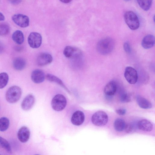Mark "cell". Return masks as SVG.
<instances>
[{"label":"cell","instance_id":"23","mask_svg":"<svg viewBox=\"0 0 155 155\" xmlns=\"http://www.w3.org/2000/svg\"><path fill=\"white\" fill-rule=\"evenodd\" d=\"M76 49L73 47L67 46L64 49L63 54L67 58H71L75 54Z\"/></svg>","mask_w":155,"mask_h":155},{"label":"cell","instance_id":"36","mask_svg":"<svg viewBox=\"0 0 155 155\" xmlns=\"http://www.w3.org/2000/svg\"><path fill=\"white\" fill-rule=\"evenodd\" d=\"M125 1L128 2L130 1L131 0H124Z\"/></svg>","mask_w":155,"mask_h":155},{"label":"cell","instance_id":"9","mask_svg":"<svg viewBox=\"0 0 155 155\" xmlns=\"http://www.w3.org/2000/svg\"><path fill=\"white\" fill-rule=\"evenodd\" d=\"M53 58L50 54L46 53L40 54L37 59V63L39 66H44L51 63L52 61Z\"/></svg>","mask_w":155,"mask_h":155},{"label":"cell","instance_id":"22","mask_svg":"<svg viewBox=\"0 0 155 155\" xmlns=\"http://www.w3.org/2000/svg\"><path fill=\"white\" fill-rule=\"evenodd\" d=\"M137 2L139 5L142 9L147 11L151 6L152 0H137Z\"/></svg>","mask_w":155,"mask_h":155},{"label":"cell","instance_id":"37","mask_svg":"<svg viewBox=\"0 0 155 155\" xmlns=\"http://www.w3.org/2000/svg\"></svg>","mask_w":155,"mask_h":155},{"label":"cell","instance_id":"19","mask_svg":"<svg viewBox=\"0 0 155 155\" xmlns=\"http://www.w3.org/2000/svg\"><path fill=\"white\" fill-rule=\"evenodd\" d=\"M12 38L13 40L18 45L22 44L24 41V36L22 32L20 30L15 31L12 34Z\"/></svg>","mask_w":155,"mask_h":155},{"label":"cell","instance_id":"30","mask_svg":"<svg viewBox=\"0 0 155 155\" xmlns=\"http://www.w3.org/2000/svg\"><path fill=\"white\" fill-rule=\"evenodd\" d=\"M134 126L131 124H126L124 130L127 133H129L132 131Z\"/></svg>","mask_w":155,"mask_h":155},{"label":"cell","instance_id":"2","mask_svg":"<svg viewBox=\"0 0 155 155\" xmlns=\"http://www.w3.org/2000/svg\"><path fill=\"white\" fill-rule=\"evenodd\" d=\"M21 94V90L19 87L17 86H12L8 89L6 92V100L10 103H16L20 98Z\"/></svg>","mask_w":155,"mask_h":155},{"label":"cell","instance_id":"29","mask_svg":"<svg viewBox=\"0 0 155 155\" xmlns=\"http://www.w3.org/2000/svg\"><path fill=\"white\" fill-rule=\"evenodd\" d=\"M124 49L125 51L127 53L131 52V48L128 42H125L123 45Z\"/></svg>","mask_w":155,"mask_h":155},{"label":"cell","instance_id":"15","mask_svg":"<svg viewBox=\"0 0 155 155\" xmlns=\"http://www.w3.org/2000/svg\"><path fill=\"white\" fill-rule=\"evenodd\" d=\"M137 125L139 129L145 131H150L153 128V125L152 123L146 119L140 120Z\"/></svg>","mask_w":155,"mask_h":155},{"label":"cell","instance_id":"32","mask_svg":"<svg viewBox=\"0 0 155 155\" xmlns=\"http://www.w3.org/2000/svg\"><path fill=\"white\" fill-rule=\"evenodd\" d=\"M8 1L12 3L14 5L18 4L20 3L22 0H8Z\"/></svg>","mask_w":155,"mask_h":155},{"label":"cell","instance_id":"21","mask_svg":"<svg viewBox=\"0 0 155 155\" xmlns=\"http://www.w3.org/2000/svg\"><path fill=\"white\" fill-rule=\"evenodd\" d=\"M124 120L121 118H117L114 121V125L115 129L117 131L120 132L124 130L126 126Z\"/></svg>","mask_w":155,"mask_h":155},{"label":"cell","instance_id":"6","mask_svg":"<svg viewBox=\"0 0 155 155\" xmlns=\"http://www.w3.org/2000/svg\"><path fill=\"white\" fill-rule=\"evenodd\" d=\"M28 43L30 46L33 48H39L42 43L41 35L37 32H32L30 33L28 39Z\"/></svg>","mask_w":155,"mask_h":155},{"label":"cell","instance_id":"10","mask_svg":"<svg viewBox=\"0 0 155 155\" xmlns=\"http://www.w3.org/2000/svg\"><path fill=\"white\" fill-rule=\"evenodd\" d=\"M45 77L44 72L40 69H36L34 70L31 75L32 81L36 84H39L43 82Z\"/></svg>","mask_w":155,"mask_h":155},{"label":"cell","instance_id":"7","mask_svg":"<svg viewBox=\"0 0 155 155\" xmlns=\"http://www.w3.org/2000/svg\"><path fill=\"white\" fill-rule=\"evenodd\" d=\"M124 76L127 82L131 84H134L137 81V72L134 68L128 66L126 68Z\"/></svg>","mask_w":155,"mask_h":155},{"label":"cell","instance_id":"18","mask_svg":"<svg viewBox=\"0 0 155 155\" xmlns=\"http://www.w3.org/2000/svg\"><path fill=\"white\" fill-rule=\"evenodd\" d=\"M137 103L141 108L144 109H148L152 107L151 103L147 100L140 96L136 98Z\"/></svg>","mask_w":155,"mask_h":155},{"label":"cell","instance_id":"11","mask_svg":"<svg viewBox=\"0 0 155 155\" xmlns=\"http://www.w3.org/2000/svg\"><path fill=\"white\" fill-rule=\"evenodd\" d=\"M35 102L34 96L31 94L27 95L23 99L21 103V107L25 110H28L33 107Z\"/></svg>","mask_w":155,"mask_h":155},{"label":"cell","instance_id":"31","mask_svg":"<svg viewBox=\"0 0 155 155\" xmlns=\"http://www.w3.org/2000/svg\"><path fill=\"white\" fill-rule=\"evenodd\" d=\"M116 113L119 115H124L126 113V110L124 109H120L117 110Z\"/></svg>","mask_w":155,"mask_h":155},{"label":"cell","instance_id":"27","mask_svg":"<svg viewBox=\"0 0 155 155\" xmlns=\"http://www.w3.org/2000/svg\"><path fill=\"white\" fill-rule=\"evenodd\" d=\"M10 31L9 26L7 24L0 23V35L3 36L8 34Z\"/></svg>","mask_w":155,"mask_h":155},{"label":"cell","instance_id":"13","mask_svg":"<svg viewBox=\"0 0 155 155\" xmlns=\"http://www.w3.org/2000/svg\"><path fill=\"white\" fill-rule=\"evenodd\" d=\"M84 120V115L81 111L77 110L73 114L71 119V122L74 125L79 126L81 124Z\"/></svg>","mask_w":155,"mask_h":155},{"label":"cell","instance_id":"16","mask_svg":"<svg viewBox=\"0 0 155 155\" xmlns=\"http://www.w3.org/2000/svg\"><path fill=\"white\" fill-rule=\"evenodd\" d=\"M117 88V84L115 82L110 81L105 86L104 89V92L107 96L113 95L116 92Z\"/></svg>","mask_w":155,"mask_h":155},{"label":"cell","instance_id":"8","mask_svg":"<svg viewBox=\"0 0 155 155\" xmlns=\"http://www.w3.org/2000/svg\"><path fill=\"white\" fill-rule=\"evenodd\" d=\"M12 19L15 24L21 28H26L29 25V18L25 15L15 14L12 16Z\"/></svg>","mask_w":155,"mask_h":155},{"label":"cell","instance_id":"24","mask_svg":"<svg viewBox=\"0 0 155 155\" xmlns=\"http://www.w3.org/2000/svg\"><path fill=\"white\" fill-rule=\"evenodd\" d=\"M8 76L5 72L0 73V89L4 88L7 84L8 81Z\"/></svg>","mask_w":155,"mask_h":155},{"label":"cell","instance_id":"34","mask_svg":"<svg viewBox=\"0 0 155 155\" xmlns=\"http://www.w3.org/2000/svg\"><path fill=\"white\" fill-rule=\"evenodd\" d=\"M5 19V17L3 14L0 12V21L4 20Z\"/></svg>","mask_w":155,"mask_h":155},{"label":"cell","instance_id":"33","mask_svg":"<svg viewBox=\"0 0 155 155\" xmlns=\"http://www.w3.org/2000/svg\"><path fill=\"white\" fill-rule=\"evenodd\" d=\"M4 46L2 43L0 41V54L2 53L4 51Z\"/></svg>","mask_w":155,"mask_h":155},{"label":"cell","instance_id":"28","mask_svg":"<svg viewBox=\"0 0 155 155\" xmlns=\"http://www.w3.org/2000/svg\"><path fill=\"white\" fill-rule=\"evenodd\" d=\"M120 101L123 102H128L130 101V97L125 92L121 91L120 93Z\"/></svg>","mask_w":155,"mask_h":155},{"label":"cell","instance_id":"5","mask_svg":"<svg viewBox=\"0 0 155 155\" xmlns=\"http://www.w3.org/2000/svg\"><path fill=\"white\" fill-rule=\"evenodd\" d=\"M67 104L65 97L61 94L55 95L52 99L51 105L53 109L57 111H60L64 109Z\"/></svg>","mask_w":155,"mask_h":155},{"label":"cell","instance_id":"12","mask_svg":"<svg viewBox=\"0 0 155 155\" xmlns=\"http://www.w3.org/2000/svg\"><path fill=\"white\" fill-rule=\"evenodd\" d=\"M30 132L28 128L26 126H23L19 130L17 134L18 140L22 143L27 142L29 139Z\"/></svg>","mask_w":155,"mask_h":155},{"label":"cell","instance_id":"1","mask_svg":"<svg viewBox=\"0 0 155 155\" xmlns=\"http://www.w3.org/2000/svg\"><path fill=\"white\" fill-rule=\"evenodd\" d=\"M115 45L114 39L110 38H106L99 41L97 45V51L102 55L107 54L112 52Z\"/></svg>","mask_w":155,"mask_h":155},{"label":"cell","instance_id":"26","mask_svg":"<svg viewBox=\"0 0 155 155\" xmlns=\"http://www.w3.org/2000/svg\"><path fill=\"white\" fill-rule=\"evenodd\" d=\"M0 146L9 153L12 152L11 146L8 141L0 136Z\"/></svg>","mask_w":155,"mask_h":155},{"label":"cell","instance_id":"3","mask_svg":"<svg viewBox=\"0 0 155 155\" xmlns=\"http://www.w3.org/2000/svg\"><path fill=\"white\" fill-rule=\"evenodd\" d=\"M124 17L126 23L131 29L134 30L137 29L140 26V22L137 15L131 11L125 12Z\"/></svg>","mask_w":155,"mask_h":155},{"label":"cell","instance_id":"14","mask_svg":"<svg viewBox=\"0 0 155 155\" xmlns=\"http://www.w3.org/2000/svg\"><path fill=\"white\" fill-rule=\"evenodd\" d=\"M155 42L154 36L152 35H148L145 36L143 39L141 45L145 49H148L152 47Z\"/></svg>","mask_w":155,"mask_h":155},{"label":"cell","instance_id":"35","mask_svg":"<svg viewBox=\"0 0 155 155\" xmlns=\"http://www.w3.org/2000/svg\"><path fill=\"white\" fill-rule=\"evenodd\" d=\"M72 0H60L61 2L65 3H67L70 2Z\"/></svg>","mask_w":155,"mask_h":155},{"label":"cell","instance_id":"17","mask_svg":"<svg viewBox=\"0 0 155 155\" xmlns=\"http://www.w3.org/2000/svg\"><path fill=\"white\" fill-rule=\"evenodd\" d=\"M26 61L23 58L18 57L15 58L13 62V66L14 68L18 71L23 69L25 67Z\"/></svg>","mask_w":155,"mask_h":155},{"label":"cell","instance_id":"4","mask_svg":"<svg viewBox=\"0 0 155 155\" xmlns=\"http://www.w3.org/2000/svg\"><path fill=\"white\" fill-rule=\"evenodd\" d=\"M91 121L96 126H102L106 125L108 121V117L107 114L102 111H98L92 116Z\"/></svg>","mask_w":155,"mask_h":155},{"label":"cell","instance_id":"20","mask_svg":"<svg viewBox=\"0 0 155 155\" xmlns=\"http://www.w3.org/2000/svg\"><path fill=\"white\" fill-rule=\"evenodd\" d=\"M46 78L49 81L55 82L64 88L69 93L70 91L64 85L62 81L57 77L51 74H47L46 75Z\"/></svg>","mask_w":155,"mask_h":155},{"label":"cell","instance_id":"25","mask_svg":"<svg viewBox=\"0 0 155 155\" xmlns=\"http://www.w3.org/2000/svg\"><path fill=\"white\" fill-rule=\"evenodd\" d=\"M9 121L6 117H3L0 118V131L6 130L9 127Z\"/></svg>","mask_w":155,"mask_h":155}]
</instances>
